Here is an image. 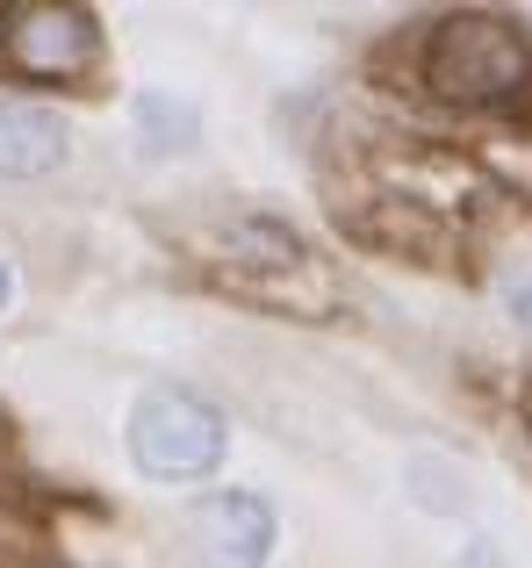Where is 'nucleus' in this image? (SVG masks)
<instances>
[{"instance_id": "nucleus-1", "label": "nucleus", "mask_w": 532, "mask_h": 568, "mask_svg": "<svg viewBox=\"0 0 532 568\" xmlns=\"http://www.w3.org/2000/svg\"><path fill=\"white\" fill-rule=\"evenodd\" d=\"M130 460H137L152 483H202L216 475L231 446V425L216 403H202L195 388H144L130 403Z\"/></svg>"}, {"instance_id": "nucleus-2", "label": "nucleus", "mask_w": 532, "mask_h": 568, "mask_svg": "<svg viewBox=\"0 0 532 568\" xmlns=\"http://www.w3.org/2000/svg\"><path fill=\"white\" fill-rule=\"evenodd\" d=\"M525 72H532V58H525L519 29L490 22V14L447 22L432 37V51H424V80L447 101H497V94H511V87H525Z\"/></svg>"}, {"instance_id": "nucleus-3", "label": "nucleus", "mask_w": 532, "mask_h": 568, "mask_svg": "<svg viewBox=\"0 0 532 568\" xmlns=\"http://www.w3.org/2000/svg\"><path fill=\"white\" fill-rule=\"evenodd\" d=\"M0 51L29 80H80L101 51V29L86 8H58V0H14L0 14Z\"/></svg>"}, {"instance_id": "nucleus-4", "label": "nucleus", "mask_w": 532, "mask_h": 568, "mask_svg": "<svg viewBox=\"0 0 532 568\" xmlns=\"http://www.w3.org/2000/svg\"><path fill=\"white\" fill-rule=\"evenodd\" d=\"M274 511L253 489H209L187 511V547L202 568H266L274 561Z\"/></svg>"}, {"instance_id": "nucleus-5", "label": "nucleus", "mask_w": 532, "mask_h": 568, "mask_svg": "<svg viewBox=\"0 0 532 568\" xmlns=\"http://www.w3.org/2000/svg\"><path fill=\"white\" fill-rule=\"evenodd\" d=\"M65 115L43 109V101H0V173L8 181H43V173L65 166Z\"/></svg>"}, {"instance_id": "nucleus-6", "label": "nucleus", "mask_w": 532, "mask_h": 568, "mask_svg": "<svg viewBox=\"0 0 532 568\" xmlns=\"http://www.w3.org/2000/svg\"><path fill=\"white\" fill-rule=\"evenodd\" d=\"M504 303H511V317H519V324H532V274L504 281Z\"/></svg>"}, {"instance_id": "nucleus-7", "label": "nucleus", "mask_w": 532, "mask_h": 568, "mask_svg": "<svg viewBox=\"0 0 532 568\" xmlns=\"http://www.w3.org/2000/svg\"><path fill=\"white\" fill-rule=\"evenodd\" d=\"M14 303V274H8V260H0V310Z\"/></svg>"}]
</instances>
